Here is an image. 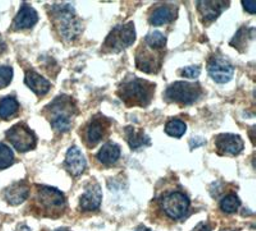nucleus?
Here are the masks:
<instances>
[{"mask_svg": "<svg viewBox=\"0 0 256 231\" xmlns=\"http://www.w3.org/2000/svg\"><path fill=\"white\" fill-rule=\"evenodd\" d=\"M20 104L13 97H6L0 101V119H10L17 114Z\"/></svg>", "mask_w": 256, "mask_h": 231, "instance_id": "obj_21", "label": "nucleus"}, {"mask_svg": "<svg viewBox=\"0 0 256 231\" xmlns=\"http://www.w3.org/2000/svg\"><path fill=\"white\" fill-rule=\"evenodd\" d=\"M216 147L220 153H228V155H238L244 150V141L240 136L236 134H220L216 137Z\"/></svg>", "mask_w": 256, "mask_h": 231, "instance_id": "obj_11", "label": "nucleus"}, {"mask_svg": "<svg viewBox=\"0 0 256 231\" xmlns=\"http://www.w3.org/2000/svg\"><path fill=\"white\" fill-rule=\"evenodd\" d=\"M26 84L38 96L46 95L52 87L50 82L45 79L42 75L36 73L35 70H28L26 73Z\"/></svg>", "mask_w": 256, "mask_h": 231, "instance_id": "obj_18", "label": "nucleus"}, {"mask_svg": "<svg viewBox=\"0 0 256 231\" xmlns=\"http://www.w3.org/2000/svg\"><path fill=\"white\" fill-rule=\"evenodd\" d=\"M102 189L98 184L91 185L81 198V207L84 211H95L102 205Z\"/></svg>", "mask_w": 256, "mask_h": 231, "instance_id": "obj_17", "label": "nucleus"}, {"mask_svg": "<svg viewBox=\"0 0 256 231\" xmlns=\"http://www.w3.org/2000/svg\"><path fill=\"white\" fill-rule=\"evenodd\" d=\"M56 231H68L67 229H58V230H56Z\"/></svg>", "mask_w": 256, "mask_h": 231, "instance_id": "obj_34", "label": "nucleus"}, {"mask_svg": "<svg viewBox=\"0 0 256 231\" xmlns=\"http://www.w3.org/2000/svg\"><path fill=\"white\" fill-rule=\"evenodd\" d=\"M166 43V38L163 33L160 32L154 31L152 33H148V37H146V45H148L150 49L154 50H162Z\"/></svg>", "mask_w": 256, "mask_h": 231, "instance_id": "obj_24", "label": "nucleus"}, {"mask_svg": "<svg viewBox=\"0 0 256 231\" xmlns=\"http://www.w3.org/2000/svg\"><path fill=\"white\" fill-rule=\"evenodd\" d=\"M16 231H31V229H30L28 226H26V225H20Z\"/></svg>", "mask_w": 256, "mask_h": 231, "instance_id": "obj_31", "label": "nucleus"}, {"mask_svg": "<svg viewBox=\"0 0 256 231\" xmlns=\"http://www.w3.org/2000/svg\"><path fill=\"white\" fill-rule=\"evenodd\" d=\"M150 49V47H148ZM137 68L145 73H158L162 65V54L154 49L138 50L136 56Z\"/></svg>", "mask_w": 256, "mask_h": 231, "instance_id": "obj_10", "label": "nucleus"}, {"mask_svg": "<svg viewBox=\"0 0 256 231\" xmlns=\"http://www.w3.org/2000/svg\"><path fill=\"white\" fill-rule=\"evenodd\" d=\"M173 17H174L173 9L168 8V6H160L150 17V23L152 26H163V24L172 22Z\"/></svg>", "mask_w": 256, "mask_h": 231, "instance_id": "obj_20", "label": "nucleus"}, {"mask_svg": "<svg viewBox=\"0 0 256 231\" xmlns=\"http://www.w3.org/2000/svg\"><path fill=\"white\" fill-rule=\"evenodd\" d=\"M192 231H212V226L208 225V224H205V223H201V224H198V225L196 226V228L194 229Z\"/></svg>", "mask_w": 256, "mask_h": 231, "instance_id": "obj_30", "label": "nucleus"}, {"mask_svg": "<svg viewBox=\"0 0 256 231\" xmlns=\"http://www.w3.org/2000/svg\"><path fill=\"white\" fill-rule=\"evenodd\" d=\"M38 201L48 214H60L66 207V197L60 191L50 187H40Z\"/></svg>", "mask_w": 256, "mask_h": 231, "instance_id": "obj_7", "label": "nucleus"}, {"mask_svg": "<svg viewBox=\"0 0 256 231\" xmlns=\"http://www.w3.org/2000/svg\"><path fill=\"white\" fill-rule=\"evenodd\" d=\"M201 95V87L198 83L176 82L168 87L166 92V100L182 105H191L198 101Z\"/></svg>", "mask_w": 256, "mask_h": 231, "instance_id": "obj_3", "label": "nucleus"}, {"mask_svg": "<svg viewBox=\"0 0 256 231\" xmlns=\"http://www.w3.org/2000/svg\"><path fill=\"white\" fill-rule=\"evenodd\" d=\"M209 74L218 83H227L233 77V65L222 56H214L209 61Z\"/></svg>", "mask_w": 256, "mask_h": 231, "instance_id": "obj_9", "label": "nucleus"}, {"mask_svg": "<svg viewBox=\"0 0 256 231\" xmlns=\"http://www.w3.org/2000/svg\"><path fill=\"white\" fill-rule=\"evenodd\" d=\"M38 13L34 8H31L27 4H24L18 12L17 17L14 19V26L17 29H28L38 23Z\"/></svg>", "mask_w": 256, "mask_h": 231, "instance_id": "obj_16", "label": "nucleus"}, {"mask_svg": "<svg viewBox=\"0 0 256 231\" xmlns=\"http://www.w3.org/2000/svg\"><path fill=\"white\" fill-rule=\"evenodd\" d=\"M66 168L73 177H80L86 169V159L82 155L81 150L76 146L68 150L67 157H66Z\"/></svg>", "mask_w": 256, "mask_h": 231, "instance_id": "obj_14", "label": "nucleus"}, {"mask_svg": "<svg viewBox=\"0 0 256 231\" xmlns=\"http://www.w3.org/2000/svg\"><path fill=\"white\" fill-rule=\"evenodd\" d=\"M14 161V153L4 143H0V170L9 168Z\"/></svg>", "mask_w": 256, "mask_h": 231, "instance_id": "obj_26", "label": "nucleus"}, {"mask_svg": "<svg viewBox=\"0 0 256 231\" xmlns=\"http://www.w3.org/2000/svg\"><path fill=\"white\" fill-rule=\"evenodd\" d=\"M180 74L184 75V77H186V78H198V75H200V68L198 67H187L184 68V69H182V72H180Z\"/></svg>", "mask_w": 256, "mask_h": 231, "instance_id": "obj_28", "label": "nucleus"}, {"mask_svg": "<svg viewBox=\"0 0 256 231\" xmlns=\"http://www.w3.org/2000/svg\"><path fill=\"white\" fill-rule=\"evenodd\" d=\"M4 50H6V43H4L3 40L0 38V54H2V52H4Z\"/></svg>", "mask_w": 256, "mask_h": 231, "instance_id": "obj_32", "label": "nucleus"}, {"mask_svg": "<svg viewBox=\"0 0 256 231\" xmlns=\"http://www.w3.org/2000/svg\"><path fill=\"white\" fill-rule=\"evenodd\" d=\"M187 127L186 123L180 120V119H173V120H169L168 124L166 127V132L169 134V136L176 137V138H180L184 134Z\"/></svg>", "mask_w": 256, "mask_h": 231, "instance_id": "obj_23", "label": "nucleus"}, {"mask_svg": "<svg viewBox=\"0 0 256 231\" xmlns=\"http://www.w3.org/2000/svg\"><path fill=\"white\" fill-rule=\"evenodd\" d=\"M136 231H152V230H150V229H148V228H140V229H137Z\"/></svg>", "mask_w": 256, "mask_h": 231, "instance_id": "obj_33", "label": "nucleus"}, {"mask_svg": "<svg viewBox=\"0 0 256 231\" xmlns=\"http://www.w3.org/2000/svg\"><path fill=\"white\" fill-rule=\"evenodd\" d=\"M6 137L20 152L32 150L36 145V137L31 129L24 124H17L8 130Z\"/></svg>", "mask_w": 256, "mask_h": 231, "instance_id": "obj_8", "label": "nucleus"}, {"mask_svg": "<svg viewBox=\"0 0 256 231\" xmlns=\"http://www.w3.org/2000/svg\"><path fill=\"white\" fill-rule=\"evenodd\" d=\"M4 194H6V202L10 203L12 206H18L28 198L30 188L28 185L24 184V183H16V184L8 187Z\"/></svg>", "mask_w": 256, "mask_h": 231, "instance_id": "obj_15", "label": "nucleus"}, {"mask_svg": "<svg viewBox=\"0 0 256 231\" xmlns=\"http://www.w3.org/2000/svg\"><path fill=\"white\" fill-rule=\"evenodd\" d=\"M126 130H127L128 143H130L131 148H134V150H137V148L142 147L144 145H148L150 143L148 137H146L142 132H137L132 127H128Z\"/></svg>", "mask_w": 256, "mask_h": 231, "instance_id": "obj_22", "label": "nucleus"}, {"mask_svg": "<svg viewBox=\"0 0 256 231\" xmlns=\"http://www.w3.org/2000/svg\"><path fill=\"white\" fill-rule=\"evenodd\" d=\"M56 26L66 40L70 41L81 33L82 27L73 8L68 5L56 6Z\"/></svg>", "mask_w": 256, "mask_h": 231, "instance_id": "obj_2", "label": "nucleus"}, {"mask_svg": "<svg viewBox=\"0 0 256 231\" xmlns=\"http://www.w3.org/2000/svg\"><path fill=\"white\" fill-rule=\"evenodd\" d=\"M162 207L169 217L180 220L186 216L188 212L190 200L182 192H173L164 197L162 201Z\"/></svg>", "mask_w": 256, "mask_h": 231, "instance_id": "obj_6", "label": "nucleus"}, {"mask_svg": "<svg viewBox=\"0 0 256 231\" xmlns=\"http://www.w3.org/2000/svg\"><path fill=\"white\" fill-rule=\"evenodd\" d=\"M13 78V69L10 67L3 65L0 67V88L9 86Z\"/></svg>", "mask_w": 256, "mask_h": 231, "instance_id": "obj_27", "label": "nucleus"}, {"mask_svg": "<svg viewBox=\"0 0 256 231\" xmlns=\"http://www.w3.org/2000/svg\"><path fill=\"white\" fill-rule=\"evenodd\" d=\"M109 123L105 122L104 118H95L90 124L86 128V141L90 147H94L99 143L105 136V133L108 132Z\"/></svg>", "mask_w": 256, "mask_h": 231, "instance_id": "obj_13", "label": "nucleus"}, {"mask_svg": "<svg viewBox=\"0 0 256 231\" xmlns=\"http://www.w3.org/2000/svg\"><path fill=\"white\" fill-rule=\"evenodd\" d=\"M242 5H244V8L246 9L248 13H251V14H254V13L256 12V3L255 1H252V0H248V1H242Z\"/></svg>", "mask_w": 256, "mask_h": 231, "instance_id": "obj_29", "label": "nucleus"}, {"mask_svg": "<svg viewBox=\"0 0 256 231\" xmlns=\"http://www.w3.org/2000/svg\"><path fill=\"white\" fill-rule=\"evenodd\" d=\"M66 97L58 98L54 101V104L50 105L49 109H52V128L56 132H67L70 130V125H72V120H70V113H72V102H64Z\"/></svg>", "mask_w": 256, "mask_h": 231, "instance_id": "obj_5", "label": "nucleus"}, {"mask_svg": "<svg viewBox=\"0 0 256 231\" xmlns=\"http://www.w3.org/2000/svg\"><path fill=\"white\" fill-rule=\"evenodd\" d=\"M120 157V148L116 143H106L102 146L100 152L98 153V159L105 165H112L118 161Z\"/></svg>", "mask_w": 256, "mask_h": 231, "instance_id": "obj_19", "label": "nucleus"}, {"mask_svg": "<svg viewBox=\"0 0 256 231\" xmlns=\"http://www.w3.org/2000/svg\"><path fill=\"white\" fill-rule=\"evenodd\" d=\"M228 5H230V3L219 1V0H201L198 3V8L200 10L201 17L206 22L216 20Z\"/></svg>", "mask_w": 256, "mask_h": 231, "instance_id": "obj_12", "label": "nucleus"}, {"mask_svg": "<svg viewBox=\"0 0 256 231\" xmlns=\"http://www.w3.org/2000/svg\"><path fill=\"white\" fill-rule=\"evenodd\" d=\"M155 84L140 78L127 81L120 86L118 95L128 106H146L154 96Z\"/></svg>", "mask_w": 256, "mask_h": 231, "instance_id": "obj_1", "label": "nucleus"}, {"mask_svg": "<svg viewBox=\"0 0 256 231\" xmlns=\"http://www.w3.org/2000/svg\"><path fill=\"white\" fill-rule=\"evenodd\" d=\"M240 200L236 194H230V196L224 197L220 202V208L222 211L227 212V214H233L236 212L240 207Z\"/></svg>", "mask_w": 256, "mask_h": 231, "instance_id": "obj_25", "label": "nucleus"}, {"mask_svg": "<svg viewBox=\"0 0 256 231\" xmlns=\"http://www.w3.org/2000/svg\"><path fill=\"white\" fill-rule=\"evenodd\" d=\"M136 32H134V23H127L123 26H118L109 33L105 40L104 47L109 51L120 52L127 49L134 42Z\"/></svg>", "mask_w": 256, "mask_h": 231, "instance_id": "obj_4", "label": "nucleus"}]
</instances>
